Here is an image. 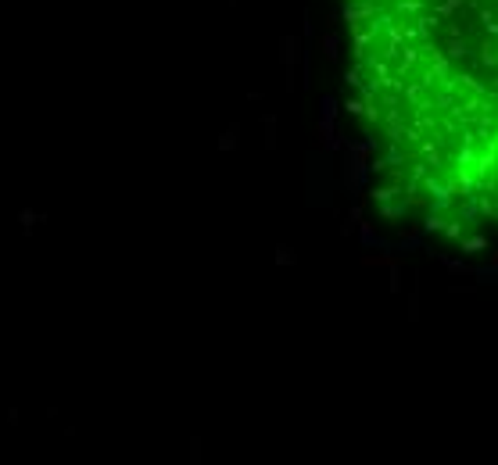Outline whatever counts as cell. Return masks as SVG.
Returning <instances> with one entry per match:
<instances>
[{"label":"cell","instance_id":"1","mask_svg":"<svg viewBox=\"0 0 498 465\" xmlns=\"http://www.w3.org/2000/svg\"><path fill=\"white\" fill-rule=\"evenodd\" d=\"M36 218H40V215H33V212H22V226L29 229V226H33V222H36Z\"/></svg>","mask_w":498,"mask_h":465}]
</instances>
